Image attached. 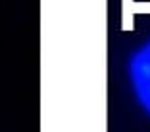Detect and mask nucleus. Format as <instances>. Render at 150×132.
Returning a JSON list of instances; mask_svg holds the SVG:
<instances>
[{
  "instance_id": "f257e3e1",
  "label": "nucleus",
  "mask_w": 150,
  "mask_h": 132,
  "mask_svg": "<svg viewBox=\"0 0 150 132\" xmlns=\"http://www.w3.org/2000/svg\"><path fill=\"white\" fill-rule=\"evenodd\" d=\"M129 79L139 103L150 115V40H146L129 59Z\"/></svg>"
}]
</instances>
